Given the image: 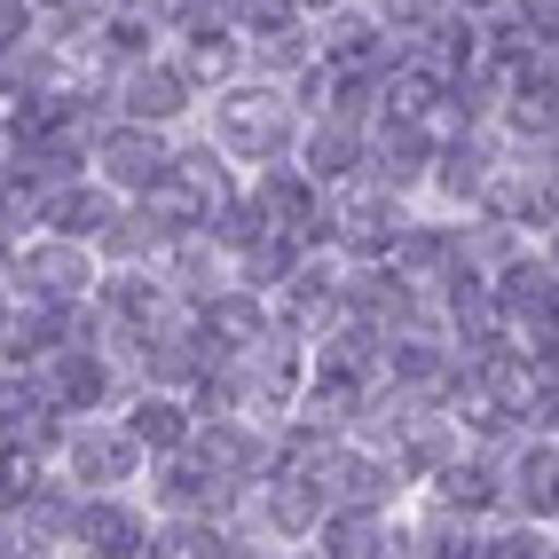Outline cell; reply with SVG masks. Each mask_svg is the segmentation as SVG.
Here are the masks:
<instances>
[{
  "instance_id": "obj_1",
  "label": "cell",
  "mask_w": 559,
  "mask_h": 559,
  "mask_svg": "<svg viewBox=\"0 0 559 559\" xmlns=\"http://www.w3.org/2000/svg\"><path fill=\"white\" fill-rule=\"evenodd\" d=\"M308 134V110L292 103V87H269V80H237L213 95V151L229 158L245 181L269 174V166H292Z\"/></svg>"
},
{
  "instance_id": "obj_2",
  "label": "cell",
  "mask_w": 559,
  "mask_h": 559,
  "mask_svg": "<svg viewBox=\"0 0 559 559\" xmlns=\"http://www.w3.org/2000/svg\"><path fill=\"white\" fill-rule=\"evenodd\" d=\"M95 284H103V252H95V245H71V237L32 229V237H16V252H9V292H16V300L87 308Z\"/></svg>"
},
{
  "instance_id": "obj_3",
  "label": "cell",
  "mask_w": 559,
  "mask_h": 559,
  "mask_svg": "<svg viewBox=\"0 0 559 559\" xmlns=\"http://www.w3.org/2000/svg\"><path fill=\"white\" fill-rule=\"evenodd\" d=\"M56 473H63L80 497H134V480L151 473V457H142V441H134L119 418H80V426L63 433Z\"/></svg>"
},
{
  "instance_id": "obj_4",
  "label": "cell",
  "mask_w": 559,
  "mask_h": 559,
  "mask_svg": "<svg viewBox=\"0 0 559 559\" xmlns=\"http://www.w3.org/2000/svg\"><path fill=\"white\" fill-rule=\"evenodd\" d=\"M110 103H119V119H134V127H181L190 110L205 103V87L190 80V63L174 56V40L158 48V56H142V63H127L119 80H110Z\"/></svg>"
},
{
  "instance_id": "obj_5",
  "label": "cell",
  "mask_w": 559,
  "mask_h": 559,
  "mask_svg": "<svg viewBox=\"0 0 559 559\" xmlns=\"http://www.w3.org/2000/svg\"><path fill=\"white\" fill-rule=\"evenodd\" d=\"M174 158H181V142L166 127L110 119L103 142H95V181H103V190H119V198H158L174 181Z\"/></svg>"
},
{
  "instance_id": "obj_6",
  "label": "cell",
  "mask_w": 559,
  "mask_h": 559,
  "mask_svg": "<svg viewBox=\"0 0 559 559\" xmlns=\"http://www.w3.org/2000/svg\"><path fill=\"white\" fill-rule=\"evenodd\" d=\"M402 229H409V198L379 190V181H355V190L331 198V237H340V260H347V269L386 260Z\"/></svg>"
},
{
  "instance_id": "obj_7",
  "label": "cell",
  "mask_w": 559,
  "mask_h": 559,
  "mask_svg": "<svg viewBox=\"0 0 559 559\" xmlns=\"http://www.w3.org/2000/svg\"><path fill=\"white\" fill-rule=\"evenodd\" d=\"M245 520L269 544H284V551H300V544H316L323 536V520H331V489L323 480H308V473H269L252 489V504H245Z\"/></svg>"
},
{
  "instance_id": "obj_8",
  "label": "cell",
  "mask_w": 559,
  "mask_h": 559,
  "mask_svg": "<svg viewBox=\"0 0 559 559\" xmlns=\"http://www.w3.org/2000/svg\"><path fill=\"white\" fill-rule=\"evenodd\" d=\"M87 308L103 316L110 347H127V340H142L151 323H166L181 300H174L166 269H103V284H95V300H87Z\"/></svg>"
},
{
  "instance_id": "obj_9",
  "label": "cell",
  "mask_w": 559,
  "mask_h": 559,
  "mask_svg": "<svg viewBox=\"0 0 559 559\" xmlns=\"http://www.w3.org/2000/svg\"><path fill=\"white\" fill-rule=\"evenodd\" d=\"M426 497H433L441 520H465V528L504 520V450H473V441H465V457L441 465V473L426 480Z\"/></svg>"
},
{
  "instance_id": "obj_10",
  "label": "cell",
  "mask_w": 559,
  "mask_h": 559,
  "mask_svg": "<svg viewBox=\"0 0 559 559\" xmlns=\"http://www.w3.org/2000/svg\"><path fill=\"white\" fill-rule=\"evenodd\" d=\"M489 300H497V323H504V340H528V331L559 323V269L544 260V245H528L512 260V269L489 276Z\"/></svg>"
},
{
  "instance_id": "obj_11",
  "label": "cell",
  "mask_w": 559,
  "mask_h": 559,
  "mask_svg": "<svg viewBox=\"0 0 559 559\" xmlns=\"http://www.w3.org/2000/svg\"><path fill=\"white\" fill-rule=\"evenodd\" d=\"M497 174H504V134L497 127H473V134H450L441 142V158H433V190L450 213H480L497 190Z\"/></svg>"
},
{
  "instance_id": "obj_12",
  "label": "cell",
  "mask_w": 559,
  "mask_h": 559,
  "mask_svg": "<svg viewBox=\"0 0 559 559\" xmlns=\"http://www.w3.org/2000/svg\"><path fill=\"white\" fill-rule=\"evenodd\" d=\"M433 158H441V127L433 119H379V127H370V174L362 181L409 198V190L433 181Z\"/></svg>"
},
{
  "instance_id": "obj_13",
  "label": "cell",
  "mask_w": 559,
  "mask_h": 559,
  "mask_svg": "<svg viewBox=\"0 0 559 559\" xmlns=\"http://www.w3.org/2000/svg\"><path fill=\"white\" fill-rule=\"evenodd\" d=\"M323 489H331V512H379V520H394V504L409 497V480L394 473L386 450H370V441H347V450L331 457Z\"/></svg>"
},
{
  "instance_id": "obj_14",
  "label": "cell",
  "mask_w": 559,
  "mask_h": 559,
  "mask_svg": "<svg viewBox=\"0 0 559 559\" xmlns=\"http://www.w3.org/2000/svg\"><path fill=\"white\" fill-rule=\"evenodd\" d=\"M316 56L331 63V71H379L402 56V40L370 16V0H347V9H331V16H316Z\"/></svg>"
},
{
  "instance_id": "obj_15",
  "label": "cell",
  "mask_w": 559,
  "mask_h": 559,
  "mask_svg": "<svg viewBox=\"0 0 559 559\" xmlns=\"http://www.w3.org/2000/svg\"><path fill=\"white\" fill-rule=\"evenodd\" d=\"M504 520H536V528L559 520V441L551 433H528L504 450Z\"/></svg>"
},
{
  "instance_id": "obj_16",
  "label": "cell",
  "mask_w": 559,
  "mask_h": 559,
  "mask_svg": "<svg viewBox=\"0 0 559 559\" xmlns=\"http://www.w3.org/2000/svg\"><path fill=\"white\" fill-rule=\"evenodd\" d=\"M292 166H300L323 198L355 190V181L370 174V127H340V119H308L300 151H292Z\"/></svg>"
},
{
  "instance_id": "obj_17",
  "label": "cell",
  "mask_w": 559,
  "mask_h": 559,
  "mask_svg": "<svg viewBox=\"0 0 559 559\" xmlns=\"http://www.w3.org/2000/svg\"><path fill=\"white\" fill-rule=\"evenodd\" d=\"M151 544V504L142 497H80V520H71V551L95 559H142Z\"/></svg>"
},
{
  "instance_id": "obj_18",
  "label": "cell",
  "mask_w": 559,
  "mask_h": 559,
  "mask_svg": "<svg viewBox=\"0 0 559 559\" xmlns=\"http://www.w3.org/2000/svg\"><path fill=\"white\" fill-rule=\"evenodd\" d=\"M119 426L142 441V457H181L198 441V409H190V394H158V386H134L127 394V409H119Z\"/></svg>"
},
{
  "instance_id": "obj_19",
  "label": "cell",
  "mask_w": 559,
  "mask_h": 559,
  "mask_svg": "<svg viewBox=\"0 0 559 559\" xmlns=\"http://www.w3.org/2000/svg\"><path fill=\"white\" fill-rule=\"evenodd\" d=\"M119 205H127L119 190H103L95 174H80V181H63V190H48L40 229L48 237H71V245H103V229H110V213H119Z\"/></svg>"
},
{
  "instance_id": "obj_20",
  "label": "cell",
  "mask_w": 559,
  "mask_h": 559,
  "mask_svg": "<svg viewBox=\"0 0 559 559\" xmlns=\"http://www.w3.org/2000/svg\"><path fill=\"white\" fill-rule=\"evenodd\" d=\"M386 269L433 292L441 276L457 269V221H426V213H409V229L394 237V252H386Z\"/></svg>"
},
{
  "instance_id": "obj_21",
  "label": "cell",
  "mask_w": 559,
  "mask_h": 559,
  "mask_svg": "<svg viewBox=\"0 0 559 559\" xmlns=\"http://www.w3.org/2000/svg\"><path fill=\"white\" fill-rule=\"evenodd\" d=\"M323 559H394L402 551V520H379V512H331L323 536H316Z\"/></svg>"
},
{
  "instance_id": "obj_22",
  "label": "cell",
  "mask_w": 559,
  "mask_h": 559,
  "mask_svg": "<svg viewBox=\"0 0 559 559\" xmlns=\"http://www.w3.org/2000/svg\"><path fill=\"white\" fill-rule=\"evenodd\" d=\"M229 32L245 48H269V40L308 32V9H300V0H229Z\"/></svg>"
},
{
  "instance_id": "obj_23",
  "label": "cell",
  "mask_w": 559,
  "mask_h": 559,
  "mask_svg": "<svg viewBox=\"0 0 559 559\" xmlns=\"http://www.w3.org/2000/svg\"><path fill=\"white\" fill-rule=\"evenodd\" d=\"M142 559H221V520H151Z\"/></svg>"
},
{
  "instance_id": "obj_24",
  "label": "cell",
  "mask_w": 559,
  "mask_h": 559,
  "mask_svg": "<svg viewBox=\"0 0 559 559\" xmlns=\"http://www.w3.org/2000/svg\"><path fill=\"white\" fill-rule=\"evenodd\" d=\"M489 559H559V536L536 520H489Z\"/></svg>"
},
{
  "instance_id": "obj_25",
  "label": "cell",
  "mask_w": 559,
  "mask_h": 559,
  "mask_svg": "<svg viewBox=\"0 0 559 559\" xmlns=\"http://www.w3.org/2000/svg\"><path fill=\"white\" fill-rule=\"evenodd\" d=\"M40 32H48V24H40V9H32V0H0V63L24 56Z\"/></svg>"
},
{
  "instance_id": "obj_26",
  "label": "cell",
  "mask_w": 559,
  "mask_h": 559,
  "mask_svg": "<svg viewBox=\"0 0 559 559\" xmlns=\"http://www.w3.org/2000/svg\"><path fill=\"white\" fill-rule=\"evenodd\" d=\"M221 559H284V544H269L252 520H229V528H221Z\"/></svg>"
},
{
  "instance_id": "obj_27",
  "label": "cell",
  "mask_w": 559,
  "mask_h": 559,
  "mask_svg": "<svg viewBox=\"0 0 559 559\" xmlns=\"http://www.w3.org/2000/svg\"><path fill=\"white\" fill-rule=\"evenodd\" d=\"M450 9H457V16H480V24H489V16H512L520 0H450Z\"/></svg>"
},
{
  "instance_id": "obj_28",
  "label": "cell",
  "mask_w": 559,
  "mask_h": 559,
  "mask_svg": "<svg viewBox=\"0 0 559 559\" xmlns=\"http://www.w3.org/2000/svg\"><path fill=\"white\" fill-rule=\"evenodd\" d=\"M300 9H308V24H316V16H331V9H347V0H300Z\"/></svg>"
},
{
  "instance_id": "obj_29",
  "label": "cell",
  "mask_w": 559,
  "mask_h": 559,
  "mask_svg": "<svg viewBox=\"0 0 559 559\" xmlns=\"http://www.w3.org/2000/svg\"><path fill=\"white\" fill-rule=\"evenodd\" d=\"M284 559H323V551H316V544H300V551H284Z\"/></svg>"
},
{
  "instance_id": "obj_30",
  "label": "cell",
  "mask_w": 559,
  "mask_h": 559,
  "mask_svg": "<svg viewBox=\"0 0 559 559\" xmlns=\"http://www.w3.org/2000/svg\"><path fill=\"white\" fill-rule=\"evenodd\" d=\"M56 559H95V551H71V544H63V551H56Z\"/></svg>"
}]
</instances>
